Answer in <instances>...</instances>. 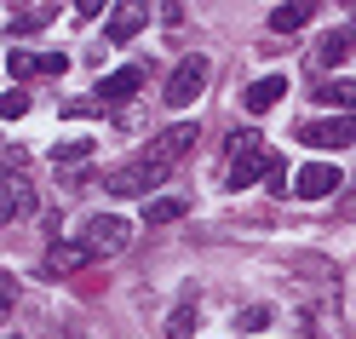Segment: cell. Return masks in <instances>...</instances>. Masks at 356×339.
Masks as SVG:
<instances>
[{"instance_id":"1","label":"cell","mask_w":356,"mask_h":339,"mask_svg":"<svg viewBox=\"0 0 356 339\" xmlns=\"http://www.w3.org/2000/svg\"><path fill=\"white\" fill-rule=\"evenodd\" d=\"M207 81H213V63H207L202 52L178 58V63H172V75H167V109H190L195 98L207 93Z\"/></svg>"},{"instance_id":"2","label":"cell","mask_w":356,"mask_h":339,"mask_svg":"<svg viewBox=\"0 0 356 339\" xmlns=\"http://www.w3.org/2000/svg\"><path fill=\"white\" fill-rule=\"evenodd\" d=\"M172 167L167 161H155V155H144V161H127V167H115V173H109L104 178V190L109 196H149V190H161V178H167Z\"/></svg>"},{"instance_id":"3","label":"cell","mask_w":356,"mask_h":339,"mask_svg":"<svg viewBox=\"0 0 356 339\" xmlns=\"http://www.w3.org/2000/svg\"><path fill=\"white\" fill-rule=\"evenodd\" d=\"M299 144H310V150H350V144H356V116L299 121Z\"/></svg>"},{"instance_id":"4","label":"cell","mask_w":356,"mask_h":339,"mask_svg":"<svg viewBox=\"0 0 356 339\" xmlns=\"http://www.w3.org/2000/svg\"><path fill=\"white\" fill-rule=\"evenodd\" d=\"M81 236H86V247H92V253H115V247H132V224L115 219V213H92Z\"/></svg>"},{"instance_id":"5","label":"cell","mask_w":356,"mask_h":339,"mask_svg":"<svg viewBox=\"0 0 356 339\" xmlns=\"http://www.w3.org/2000/svg\"><path fill=\"white\" fill-rule=\"evenodd\" d=\"M345 184V173L333 167V161H310V167H299V178H293V190L305 196V201H316V196H333Z\"/></svg>"},{"instance_id":"6","label":"cell","mask_w":356,"mask_h":339,"mask_svg":"<svg viewBox=\"0 0 356 339\" xmlns=\"http://www.w3.org/2000/svg\"><path fill=\"white\" fill-rule=\"evenodd\" d=\"M195 139H202V132H195V121H178V127H167L161 132V139H155L149 144V155H155V161H178V155H184V150H195Z\"/></svg>"},{"instance_id":"7","label":"cell","mask_w":356,"mask_h":339,"mask_svg":"<svg viewBox=\"0 0 356 339\" xmlns=\"http://www.w3.org/2000/svg\"><path fill=\"white\" fill-rule=\"evenodd\" d=\"M0 184H6V196H12V213L17 219H35V207H40V196H35V184L17 167H0Z\"/></svg>"},{"instance_id":"8","label":"cell","mask_w":356,"mask_h":339,"mask_svg":"<svg viewBox=\"0 0 356 339\" xmlns=\"http://www.w3.org/2000/svg\"><path fill=\"white\" fill-rule=\"evenodd\" d=\"M282 93H287V75H264V81H253L248 93H241V104H248L253 116H264L270 104H282Z\"/></svg>"},{"instance_id":"9","label":"cell","mask_w":356,"mask_h":339,"mask_svg":"<svg viewBox=\"0 0 356 339\" xmlns=\"http://www.w3.org/2000/svg\"><path fill=\"white\" fill-rule=\"evenodd\" d=\"M138 81H144V70H115V75L98 81V98H104V104H121V98L138 93Z\"/></svg>"},{"instance_id":"10","label":"cell","mask_w":356,"mask_h":339,"mask_svg":"<svg viewBox=\"0 0 356 339\" xmlns=\"http://www.w3.org/2000/svg\"><path fill=\"white\" fill-rule=\"evenodd\" d=\"M310 17H316V12H310L305 0H287V6H276V12H270V29H276V35H293V29H305V24H310Z\"/></svg>"},{"instance_id":"11","label":"cell","mask_w":356,"mask_h":339,"mask_svg":"<svg viewBox=\"0 0 356 339\" xmlns=\"http://www.w3.org/2000/svg\"><path fill=\"white\" fill-rule=\"evenodd\" d=\"M184 207H190L184 196H155V201H144V224H172V219H184Z\"/></svg>"},{"instance_id":"12","label":"cell","mask_w":356,"mask_h":339,"mask_svg":"<svg viewBox=\"0 0 356 339\" xmlns=\"http://www.w3.org/2000/svg\"><path fill=\"white\" fill-rule=\"evenodd\" d=\"M144 6H115V17H109V40H132V35H138L144 29Z\"/></svg>"},{"instance_id":"13","label":"cell","mask_w":356,"mask_h":339,"mask_svg":"<svg viewBox=\"0 0 356 339\" xmlns=\"http://www.w3.org/2000/svg\"><path fill=\"white\" fill-rule=\"evenodd\" d=\"M195 316H202V310H195V293H184L178 310L167 316V339H190V333H195Z\"/></svg>"},{"instance_id":"14","label":"cell","mask_w":356,"mask_h":339,"mask_svg":"<svg viewBox=\"0 0 356 339\" xmlns=\"http://www.w3.org/2000/svg\"><path fill=\"white\" fill-rule=\"evenodd\" d=\"M264 167H270V150H264V155H241V161L230 167V178H225V184H230V190H248Z\"/></svg>"},{"instance_id":"15","label":"cell","mask_w":356,"mask_h":339,"mask_svg":"<svg viewBox=\"0 0 356 339\" xmlns=\"http://www.w3.org/2000/svg\"><path fill=\"white\" fill-rule=\"evenodd\" d=\"M52 24V6H17L12 12V35H40Z\"/></svg>"},{"instance_id":"16","label":"cell","mask_w":356,"mask_h":339,"mask_svg":"<svg viewBox=\"0 0 356 339\" xmlns=\"http://www.w3.org/2000/svg\"><path fill=\"white\" fill-rule=\"evenodd\" d=\"M316 104H345V116H356V81H322Z\"/></svg>"},{"instance_id":"17","label":"cell","mask_w":356,"mask_h":339,"mask_svg":"<svg viewBox=\"0 0 356 339\" xmlns=\"http://www.w3.org/2000/svg\"><path fill=\"white\" fill-rule=\"evenodd\" d=\"M86 253H92V247H52V253H47V270H52V276H63V270L86 265Z\"/></svg>"},{"instance_id":"18","label":"cell","mask_w":356,"mask_h":339,"mask_svg":"<svg viewBox=\"0 0 356 339\" xmlns=\"http://www.w3.org/2000/svg\"><path fill=\"white\" fill-rule=\"evenodd\" d=\"M350 58V35H322V47H316V63H345Z\"/></svg>"},{"instance_id":"19","label":"cell","mask_w":356,"mask_h":339,"mask_svg":"<svg viewBox=\"0 0 356 339\" xmlns=\"http://www.w3.org/2000/svg\"><path fill=\"white\" fill-rule=\"evenodd\" d=\"M259 328H270V305H248L236 316V333H259Z\"/></svg>"},{"instance_id":"20","label":"cell","mask_w":356,"mask_h":339,"mask_svg":"<svg viewBox=\"0 0 356 339\" xmlns=\"http://www.w3.org/2000/svg\"><path fill=\"white\" fill-rule=\"evenodd\" d=\"M230 155H236V161H241V155H264V139L241 127V132H230Z\"/></svg>"},{"instance_id":"21","label":"cell","mask_w":356,"mask_h":339,"mask_svg":"<svg viewBox=\"0 0 356 339\" xmlns=\"http://www.w3.org/2000/svg\"><path fill=\"white\" fill-rule=\"evenodd\" d=\"M17 116H29V98L24 93H6V98H0V121H17Z\"/></svg>"},{"instance_id":"22","label":"cell","mask_w":356,"mask_h":339,"mask_svg":"<svg viewBox=\"0 0 356 339\" xmlns=\"http://www.w3.org/2000/svg\"><path fill=\"white\" fill-rule=\"evenodd\" d=\"M35 70H40V75H63V70H70V58H63V52H40Z\"/></svg>"},{"instance_id":"23","label":"cell","mask_w":356,"mask_h":339,"mask_svg":"<svg viewBox=\"0 0 356 339\" xmlns=\"http://www.w3.org/2000/svg\"><path fill=\"white\" fill-rule=\"evenodd\" d=\"M6 70H12L17 81H29V75H35V52H12V58H6Z\"/></svg>"},{"instance_id":"24","label":"cell","mask_w":356,"mask_h":339,"mask_svg":"<svg viewBox=\"0 0 356 339\" xmlns=\"http://www.w3.org/2000/svg\"><path fill=\"white\" fill-rule=\"evenodd\" d=\"M63 116H70V121H81V116H98V104H86V98H70V104H63Z\"/></svg>"},{"instance_id":"25","label":"cell","mask_w":356,"mask_h":339,"mask_svg":"<svg viewBox=\"0 0 356 339\" xmlns=\"http://www.w3.org/2000/svg\"><path fill=\"white\" fill-rule=\"evenodd\" d=\"M6 310H12V276L0 270V322H6Z\"/></svg>"},{"instance_id":"26","label":"cell","mask_w":356,"mask_h":339,"mask_svg":"<svg viewBox=\"0 0 356 339\" xmlns=\"http://www.w3.org/2000/svg\"><path fill=\"white\" fill-rule=\"evenodd\" d=\"M161 24H167V29H178V24H184V6H178V0H172V6H161Z\"/></svg>"},{"instance_id":"27","label":"cell","mask_w":356,"mask_h":339,"mask_svg":"<svg viewBox=\"0 0 356 339\" xmlns=\"http://www.w3.org/2000/svg\"><path fill=\"white\" fill-rule=\"evenodd\" d=\"M6 219H17V213H12V196H6V184H0V224H6Z\"/></svg>"},{"instance_id":"28","label":"cell","mask_w":356,"mask_h":339,"mask_svg":"<svg viewBox=\"0 0 356 339\" xmlns=\"http://www.w3.org/2000/svg\"><path fill=\"white\" fill-rule=\"evenodd\" d=\"M350 24H356V6H350Z\"/></svg>"}]
</instances>
